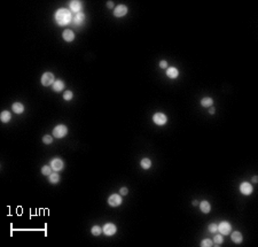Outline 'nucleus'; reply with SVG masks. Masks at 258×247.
I'll list each match as a JSON object with an SVG mask.
<instances>
[{"label": "nucleus", "instance_id": "1", "mask_svg": "<svg viewBox=\"0 0 258 247\" xmlns=\"http://www.w3.org/2000/svg\"><path fill=\"white\" fill-rule=\"evenodd\" d=\"M71 12L67 8H60L55 13V21L59 25H67L71 21Z\"/></svg>", "mask_w": 258, "mask_h": 247}, {"label": "nucleus", "instance_id": "2", "mask_svg": "<svg viewBox=\"0 0 258 247\" xmlns=\"http://www.w3.org/2000/svg\"><path fill=\"white\" fill-rule=\"evenodd\" d=\"M67 134H68V128L63 124H60L53 129V136L55 138H63L67 136Z\"/></svg>", "mask_w": 258, "mask_h": 247}, {"label": "nucleus", "instance_id": "3", "mask_svg": "<svg viewBox=\"0 0 258 247\" xmlns=\"http://www.w3.org/2000/svg\"><path fill=\"white\" fill-rule=\"evenodd\" d=\"M153 121H154L155 124H157V125H164L168 122V117L163 113H156L153 116Z\"/></svg>", "mask_w": 258, "mask_h": 247}, {"label": "nucleus", "instance_id": "4", "mask_svg": "<svg viewBox=\"0 0 258 247\" xmlns=\"http://www.w3.org/2000/svg\"><path fill=\"white\" fill-rule=\"evenodd\" d=\"M55 82L54 81V75L52 73H45L44 75L41 76V84L44 86H50V85H53V83Z\"/></svg>", "mask_w": 258, "mask_h": 247}, {"label": "nucleus", "instance_id": "5", "mask_svg": "<svg viewBox=\"0 0 258 247\" xmlns=\"http://www.w3.org/2000/svg\"><path fill=\"white\" fill-rule=\"evenodd\" d=\"M231 230H232V225L229 224L228 222H226V221L221 222L220 224L218 225V231L220 232V234L227 236V234L231 233Z\"/></svg>", "mask_w": 258, "mask_h": 247}, {"label": "nucleus", "instance_id": "6", "mask_svg": "<svg viewBox=\"0 0 258 247\" xmlns=\"http://www.w3.org/2000/svg\"><path fill=\"white\" fill-rule=\"evenodd\" d=\"M102 231L106 236H114L116 233V231H117V228H116V225L112 224V223H107L102 228Z\"/></svg>", "mask_w": 258, "mask_h": 247}, {"label": "nucleus", "instance_id": "7", "mask_svg": "<svg viewBox=\"0 0 258 247\" xmlns=\"http://www.w3.org/2000/svg\"><path fill=\"white\" fill-rule=\"evenodd\" d=\"M123 201L122 197L119 194H111L109 198H108V203L110 205L111 207H118Z\"/></svg>", "mask_w": 258, "mask_h": 247}, {"label": "nucleus", "instance_id": "8", "mask_svg": "<svg viewBox=\"0 0 258 247\" xmlns=\"http://www.w3.org/2000/svg\"><path fill=\"white\" fill-rule=\"evenodd\" d=\"M240 191H241V193L244 195H249L252 193V191H254V187L251 184H249L248 182H243L241 185H240Z\"/></svg>", "mask_w": 258, "mask_h": 247}, {"label": "nucleus", "instance_id": "9", "mask_svg": "<svg viewBox=\"0 0 258 247\" xmlns=\"http://www.w3.org/2000/svg\"><path fill=\"white\" fill-rule=\"evenodd\" d=\"M127 14V7L125 5H118L114 10V15L116 17H123Z\"/></svg>", "mask_w": 258, "mask_h": 247}, {"label": "nucleus", "instance_id": "10", "mask_svg": "<svg viewBox=\"0 0 258 247\" xmlns=\"http://www.w3.org/2000/svg\"><path fill=\"white\" fill-rule=\"evenodd\" d=\"M51 167L54 171H60L63 169V161L61 159H53L51 161Z\"/></svg>", "mask_w": 258, "mask_h": 247}, {"label": "nucleus", "instance_id": "11", "mask_svg": "<svg viewBox=\"0 0 258 247\" xmlns=\"http://www.w3.org/2000/svg\"><path fill=\"white\" fill-rule=\"evenodd\" d=\"M70 10L72 12V13H76V14H78V13H81V8H83V5H81V1H78V0H72V1H70Z\"/></svg>", "mask_w": 258, "mask_h": 247}, {"label": "nucleus", "instance_id": "12", "mask_svg": "<svg viewBox=\"0 0 258 247\" xmlns=\"http://www.w3.org/2000/svg\"><path fill=\"white\" fill-rule=\"evenodd\" d=\"M62 38L66 40V42H68V43H70V42H72L75 39V32L72 30H64L63 32H62Z\"/></svg>", "mask_w": 258, "mask_h": 247}, {"label": "nucleus", "instance_id": "13", "mask_svg": "<svg viewBox=\"0 0 258 247\" xmlns=\"http://www.w3.org/2000/svg\"><path fill=\"white\" fill-rule=\"evenodd\" d=\"M178 75H179V71H178L177 68L174 67H170L168 68V70H166V76L171 78V79H174V78H177Z\"/></svg>", "mask_w": 258, "mask_h": 247}, {"label": "nucleus", "instance_id": "14", "mask_svg": "<svg viewBox=\"0 0 258 247\" xmlns=\"http://www.w3.org/2000/svg\"><path fill=\"white\" fill-rule=\"evenodd\" d=\"M53 91H55V92H61V91L64 89V82L63 81H61V79H58V81H55V82L53 83Z\"/></svg>", "mask_w": 258, "mask_h": 247}, {"label": "nucleus", "instance_id": "15", "mask_svg": "<svg viewBox=\"0 0 258 247\" xmlns=\"http://www.w3.org/2000/svg\"><path fill=\"white\" fill-rule=\"evenodd\" d=\"M232 240H233V243H235V244H241L242 240H243L242 233L239 231H234L232 233Z\"/></svg>", "mask_w": 258, "mask_h": 247}, {"label": "nucleus", "instance_id": "16", "mask_svg": "<svg viewBox=\"0 0 258 247\" xmlns=\"http://www.w3.org/2000/svg\"><path fill=\"white\" fill-rule=\"evenodd\" d=\"M200 205V209L202 213H204V214H208L210 210H211V206H210V203L208 201H202L199 203Z\"/></svg>", "mask_w": 258, "mask_h": 247}, {"label": "nucleus", "instance_id": "17", "mask_svg": "<svg viewBox=\"0 0 258 247\" xmlns=\"http://www.w3.org/2000/svg\"><path fill=\"white\" fill-rule=\"evenodd\" d=\"M12 108H13V112L16 113V114H22L24 112V106L21 102H14Z\"/></svg>", "mask_w": 258, "mask_h": 247}, {"label": "nucleus", "instance_id": "18", "mask_svg": "<svg viewBox=\"0 0 258 247\" xmlns=\"http://www.w3.org/2000/svg\"><path fill=\"white\" fill-rule=\"evenodd\" d=\"M12 119V115H10V113L8 112V111H4V112H1V115H0V120L2 123H7L9 122Z\"/></svg>", "mask_w": 258, "mask_h": 247}, {"label": "nucleus", "instance_id": "19", "mask_svg": "<svg viewBox=\"0 0 258 247\" xmlns=\"http://www.w3.org/2000/svg\"><path fill=\"white\" fill-rule=\"evenodd\" d=\"M84 20H85V14L81 12V13H78V14L75 15L74 23H76V24H81V23L84 22Z\"/></svg>", "mask_w": 258, "mask_h": 247}, {"label": "nucleus", "instance_id": "20", "mask_svg": "<svg viewBox=\"0 0 258 247\" xmlns=\"http://www.w3.org/2000/svg\"><path fill=\"white\" fill-rule=\"evenodd\" d=\"M201 105L203 106V107H211V106L214 105V100L209 97L203 98V99L201 100Z\"/></svg>", "mask_w": 258, "mask_h": 247}, {"label": "nucleus", "instance_id": "21", "mask_svg": "<svg viewBox=\"0 0 258 247\" xmlns=\"http://www.w3.org/2000/svg\"><path fill=\"white\" fill-rule=\"evenodd\" d=\"M48 177H50V182H51L52 184H56V183H59L60 182V176L56 171L52 172Z\"/></svg>", "mask_w": 258, "mask_h": 247}, {"label": "nucleus", "instance_id": "22", "mask_svg": "<svg viewBox=\"0 0 258 247\" xmlns=\"http://www.w3.org/2000/svg\"><path fill=\"white\" fill-rule=\"evenodd\" d=\"M141 167L143 168V169H149L150 167H152V161H150V159H148V157H145V159H142L140 162Z\"/></svg>", "mask_w": 258, "mask_h": 247}, {"label": "nucleus", "instance_id": "23", "mask_svg": "<svg viewBox=\"0 0 258 247\" xmlns=\"http://www.w3.org/2000/svg\"><path fill=\"white\" fill-rule=\"evenodd\" d=\"M91 232H92L93 236H100L103 231H102V228H101V226H99V225H94V226L91 229Z\"/></svg>", "mask_w": 258, "mask_h": 247}, {"label": "nucleus", "instance_id": "24", "mask_svg": "<svg viewBox=\"0 0 258 247\" xmlns=\"http://www.w3.org/2000/svg\"><path fill=\"white\" fill-rule=\"evenodd\" d=\"M214 241L217 246H220L221 244L224 243V238H223L221 234H216V236L214 237Z\"/></svg>", "mask_w": 258, "mask_h": 247}, {"label": "nucleus", "instance_id": "25", "mask_svg": "<svg viewBox=\"0 0 258 247\" xmlns=\"http://www.w3.org/2000/svg\"><path fill=\"white\" fill-rule=\"evenodd\" d=\"M52 167H50V165H44L43 168H41V174L43 175H45V176H50L52 174Z\"/></svg>", "mask_w": 258, "mask_h": 247}, {"label": "nucleus", "instance_id": "26", "mask_svg": "<svg viewBox=\"0 0 258 247\" xmlns=\"http://www.w3.org/2000/svg\"><path fill=\"white\" fill-rule=\"evenodd\" d=\"M74 97V93L71 92V91H66L64 93H63V99L66 100V101H69V100H71Z\"/></svg>", "mask_w": 258, "mask_h": 247}, {"label": "nucleus", "instance_id": "27", "mask_svg": "<svg viewBox=\"0 0 258 247\" xmlns=\"http://www.w3.org/2000/svg\"><path fill=\"white\" fill-rule=\"evenodd\" d=\"M201 246L202 247H211L212 246V240L211 239H203L201 241Z\"/></svg>", "mask_w": 258, "mask_h": 247}, {"label": "nucleus", "instance_id": "28", "mask_svg": "<svg viewBox=\"0 0 258 247\" xmlns=\"http://www.w3.org/2000/svg\"><path fill=\"white\" fill-rule=\"evenodd\" d=\"M52 142H53V138H52V136L46 135V136H44V137H43V142H44V144H47V145H48V144H51Z\"/></svg>", "mask_w": 258, "mask_h": 247}, {"label": "nucleus", "instance_id": "29", "mask_svg": "<svg viewBox=\"0 0 258 247\" xmlns=\"http://www.w3.org/2000/svg\"><path fill=\"white\" fill-rule=\"evenodd\" d=\"M209 231L212 232V233H216V232L218 231V225L214 224V223L210 224V225H209Z\"/></svg>", "mask_w": 258, "mask_h": 247}, {"label": "nucleus", "instance_id": "30", "mask_svg": "<svg viewBox=\"0 0 258 247\" xmlns=\"http://www.w3.org/2000/svg\"><path fill=\"white\" fill-rule=\"evenodd\" d=\"M119 192H120V195H126L129 191H127L126 187H122V188H119Z\"/></svg>", "mask_w": 258, "mask_h": 247}, {"label": "nucleus", "instance_id": "31", "mask_svg": "<svg viewBox=\"0 0 258 247\" xmlns=\"http://www.w3.org/2000/svg\"><path fill=\"white\" fill-rule=\"evenodd\" d=\"M160 67L161 68H163V69H165V68L168 67V62H166V61H161V62H160Z\"/></svg>", "mask_w": 258, "mask_h": 247}, {"label": "nucleus", "instance_id": "32", "mask_svg": "<svg viewBox=\"0 0 258 247\" xmlns=\"http://www.w3.org/2000/svg\"><path fill=\"white\" fill-rule=\"evenodd\" d=\"M107 7L112 8L114 7V2H112V1H108V2H107Z\"/></svg>", "mask_w": 258, "mask_h": 247}, {"label": "nucleus", "instance_id": "33", "mask_svg": "<svg viewBox=\"0 0 258 247\" xmlns=\"http://www.w3.org/2000/svg\"><path fill=\"white\" fill-rule=\"evenodd\" d=\"M209 112H210V114H214V112H216V109H214V107H211Z\"/></svg>", "mask_w": 258, "mask_h": 247}, {"label": "nucleus", "instance_id": "34", "mask_svg": "<svg viewBox=\"0 0 258 247\" xmlns=\"http://www.w3.org/2000/svg\"><path fill=\"white\" fill-rule=\"evenodd\" d=\"M257 180H258L257 176H254V177H252V182H254V183H256V182H257Z\"/></svg>", "mask_w": 258, "mask_h": 247}, {"label": "nucleus", "instance_id": "35", "mask_svg": "<svg viewBox=\"0 0 258 247\" xmlns=\"http://www.w3.org/2000/svg\"><path fill=\"white\" fill-rule=\"evenodd\" d=\"M193 205H194V206H196V205H199V202L196 201V200H194V201H193Z\"/></svg>", "mask_w": 258, "mask_h": 247}]
</instances>
